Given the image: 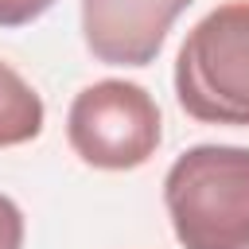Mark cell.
Segmentation results:
<instances>
[{"instance_id":"cell-7","label":"cell","mask_w":249,"mask_h":249,"mask_svg":"<svg viewBox=\"0 0 249 249\" xmlns=\"http://www.w3.org/2000/svg\"><path fill=\"white\" fill-rule=\"evenodd\" d=\"M0 249H23V214L8 195H0Z\"/></svg>"},{"instance_id":"cell-5","label":"cell","mask_w":249,"mask_h":249,"mask_svg":"<svg viewBox=\"0 0 249 249\" xmlns=\"http://www.w3.org/2000/svg\"><path fill=\"white\" fill-rule=\"evenodd\" d=\"M43 121H47L43 97L8 62H0V148L35 140L43 132Z\"/></svg>"},{"instance_id":"cell-6","label":"cell","mask_w":249,"mask_h":249,"mask_svg":"<svg viewBox=\"0 0 249 249\" xmlns=\"http://www.w3.org/2000/svg\"><path fill=\"white\" fill-rule=\"evenodd\" d=\"M51 4L54 0H0V27H27Z\"/></svg>"},{"instance_id":"cell-3","label":"cell","mask_w":249,"mask_h":249,"mask_svg":"<svg viewBox=\"0 0 249 249\" xmlns=\"http://www.w3.org/2000/svg\"><path fill=\"white\" fill-rule=\"evenodd\" d=\"M66 140L74 156L101 171H132L148 163L163 140L160 105L152 93L124 78L86 86L66 113Z\"/></svg>"},{"instance_id":"cell-2","label":"cell","mask_w":249,"mask_h":249,"mask_svg":"<svg viewBox=\"0 0 249 249\" xmlns=\"http://www.w3.org/2000/svg\"><path fill=\"white\" fill-rule=\"evenodd\" d=\"M175 97L202 124L249 128V0L206 12L175 58Z\"/></svg>"},{"instance_id":"cell-4","label":"cell","mask_w":249,"mask_h":249,"mask_svg":"<svg viewBox=\"0 0 249 249\" xmlns=\"http://www.w3.org/2000/svg\"><path fill=\"white\" fill-rule=\"evenodd\" d=\"M191 4L195 0H82V39L105 66H148Z\"/></svg>"},{"instance_id":"cell-1","label":"cell","mask_w":249,"mask_h":249,"mask_svg":"<svg viewBox=\"0 0 249 249\" xmlns=\"http://www.w3.org/2000/svg\"><path fill=\"white\" fill-rule=\"evenodd\" d=\"M163 206L183 249H249V148H187L163 175Z\"/></svg>"}]
</instances>
